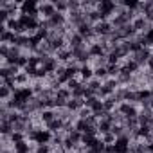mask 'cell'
Here are the masks:
<instances>
[{
    "label": "cell",
    "mask_w": 153,
    "mask_h": 153,
    "mask_svg": "<svg viewBox=\"0 0 153 153\" xmlns=\"http://www.w3.org/2000/svg\"><path fill=\"white\" fill-rule=\"evenodd\" d=\"M94 31H96L97 38H110L112 33H114V25H112L110 20H106V22H99V24L94 25Z\"/></svg>",
    "instance_id": "6da1fadb"
},
{
    "label": "cell",
    "mask_w": 153,
    "mask_h": 153,
    "mask_svg": "<svg viewBox=\"0 0 153 153\" xmlns=\"http://www.w3.org/2000/svg\"><path fill=\"white\" fill-rule=\"evenodd\" d=\"M153 56V51L149 49V47H144V49H140L139 52H135V54H131L130 58L133 59V61H137L140 67H146V63H148V59Z\"/></svg>",
    "instance_id": "7a4b0ae2"
},
{
    "label": "cell",
    "mask_w": 153,
    "mask_h": 153,
    "mask_svg": "<svg viewBox=\"0 0 153 153\" xmlns=\"http://www.w3.org/2000/svg\"><path fill=\"white\" fill-rule=\"evenodd\" d=\"M131 137L130 135H123V137H117L115 142H114V148H115V153H126L131 146Z\"/></svg>",
    "instance_id": "3957f363"
},
{
    "label": "cell",
    "mask_w": 153,
    "mask_h": 153,
    "mask_svg": "<svg viewBox=\"0 0 153 153\" xmlns=\"http://www.w3.org/2000/svg\"><path fill=\"white\" fill-rule=\"evenodd\" d=\"M38 9H40V15H42V20H49V18H52L58 11H56V6H54V2H42L40 6H38Z\"/></svg>",
    "instance_id": "277c9868"
},
{
    "label": "cell",
    "mask_w": 153,
    "mask_h": 153,
    "mask_svg": "<svg viewBox=\"0 0 153 153\" xmlns=\"http://www.w3.org/2000/svg\"><path fill=\"white\" fill-rule=\"evenodd\" d=\"M131 25L135 27V31H137L139 34H144L149 27H153V25H151V24H149L144 16H142V15H137V16L133 18V22H131Z\"/></svg>",
    "instance_id": "5b68a950"
},
{
    "label": "cell",
    "mask_w": 153,
    "mask_h": 153,
    "mask_svg": "<svg viewBox=\"0 0 153 153\" xmlns=\"http://www.w3.org/2000/svg\"><path fill=\"white\" fill-rule=\"evenodd\" d=\"M56 58H58V61L61 63V65H67L70 59H72V51H70V47L67 45V47H63V49H59L56 54H54Z\"/></svg>",
    "instance_id": "8992f818"
},
{
    "label": "cell",
    "mask_w": 153,
    "mask_h": 153,
    "mask_svg": "<svg viewBox=\"0 0 153 153\" xmlns=\"http://www.w3.org/2000/svg\"><path fill=\"white\" fill-rule=\"evenodd\" d=\"M79 78L83 83H88L90 79H94V67L92 65H81L79 68Z\"/></svg>",
    "instance_id": "52a82bcc"
},
{
    "label": "cell",
    "mask_w": 153,
    "mask_h": 153,
    "mask_svg": "<svg viewBox=\"0 0 153 153\" xmlns=\"http://www.w3.org/2000/svg\"><path fill=\"white\" fill-rule=\"evenodd\" d=\"M88 54H90V56H92V59H94V58L106 56V51L103 49V45H101L99 42H94V43H90V45H88Z\"/></svg>",
    "instance_id": "ba28073f"
},
{
    "label": "cell",
    "mask_w": 153,
    "mask_h": 153,
    "mask_svg": "<svg viewBox=\"0 0 153 153\" xmlns=\"http://www.w3.org/2000/svg\"><path fill=\"white\" fill-rule=\"evenodd\" d=\"M81 108H85V99H78V97H72L67 103V110H70L72 114H78Z\"/></svg>",
    "instance_id": "9c48e42d"
},
{
    "label": "cell",
    "mask_w": 153,
    "mask_h": 153,
    "mask_svg": "<svg viewBox=\"0 0 153 153\" xmlns=\"http://www.w3.org/2000/svg\"><path fill=\"white\" fill-rule=\"evenodd\" d=\"M45 128H47L49 131H52V133H61L63 128H65V121H61L59 117H56L54 121H51L49 124H45Z\"/></svg>",
    "instance_id": "30bf717a"
},
{
    "label": "cell",
    "mask_w": 153,
    "mask_h": 153,
    "mask_svg": "<svg viewBox=\"0 0 153 153\" xmlns=\"http://www.w3.org/2000/svg\"><path fill=\"white\" fill-rule=\"evenodd\" d=\"M38 117H40V121H42L43 124H49L51 121H54V119H56V110L45 108V110H42V112L38 114Z\"/></svg>",
    "instance_id": "8fae6325"
},
{
    "label": "cell",
    "mask_w": 153,
    "mask_h": 153,
    "mask_svg": "<svg viewBox=\"0 0 153 153\" xmlns=\"http://www.w3.org/2000/svg\"><path fill=\"white\" fill-rule=\"evenodd\" d=\"M94 78L101 79L103 83H105L106 79H110V76H108V70H106V67H94Z\"/></svg>",
    "instance_id": "7c38bea8"
},
{
    "label": "cell",
    "mask_w": 153,
    "mask_h": 153,
    "mask_svg": "<svg viewBox=\"0 0 153 153\" xmlns=\"http://www.w3.org/2000/svg\"><path fill=\"white\" fill-rule=\"evenodd\" d=\"M13 131H15V128L9 121H0V133H2V137H9Z\"/></svg>",
    "instance_id": "4fadbf2b"
},
{
    "label": "cell",
    "mask_w": 153,
    "mask_h": 153,
    "mask_svg": "<svg viewBox=\"0 0 153 153\" xmlns=\"http://www.w3.org/2000/svg\"><path fill=\"white\" fill-rule=\"evenodd\" d=\"M11 97H13V88H9V87H6V85H0V101L6 103V101H9Z\"/></svg>",
    "instance_id": "5bb4252c"
},
{
    "label": "cell",
    "mask_w": 153,
    "mask_h": 153,
    "mask_svg": "<svg viewBox=\"0 0 153 153\" xmlns=\"http://www.w3.org/2000/svg\"><path fill=\"white\" fill-rule=\"evenodd\" d=\"M101 87H103V81H101V79H97V78H94V79H90V81L87 83V88H88V90H92L96 96H97V92L101 90Z\"/></svg>",
    "instance_id": "9a60e30c"
},
{
    "label": "cell",
    "mask_w": 153,
    "mask_h": 153,
    "mask_svg": "<svg viewBox=\"0 0 153 153\" xmlns=\"http://www.w3.org/2000/svg\"><path fill=\"white\" fill-rule=\"evenodd\" d=\"M54 6H56V11L58 13H63V15H68V2L67 0H52Z\"/></svg>",
    "instance_id": "2e32d148"
},
{
    "label": "cell",
    "mask_w": 153,
    "mask_h": 153,
    "mask_svg": "<svg viewBox=\"0 0 153 153\" xmlns=\"http://www.w3.org/2000/svg\"><path fill=\"white\" fill-rule=\"evenodd\" d=\"M15 79H16V87H27L25 83H29V76L22 70L18 76H15Z\"/></svg>",
    "instance_id": "e0dca14e"
},
{
    "label": "cell",
    "mask_w": 153,
    "mask_h": 153,
    "mask_svg": "<svg viewBox=\"0 0 153 153\" xmlns=\"http://www.w3.org/2000/svg\"><path fill=\"white\" fill-rule=\"evenodd\" d=\"M115 139H117V137H115V135H114L112 131H108V133L101 135V140H103L105 144H114V142H115Z\"/></svg>",
    "instance_id": "ac0fdd59"
},
{
    "label": "cell",
    "mask_w": 153,
    "mask_h": 153,
    "mask_svg": "<svg viewBox=\"0 0 153 153\" xmlns=\"http://www.w3.org/2000/svg\"><path fill=\"white\" fill-rule=\"evenodd\" d=\"M144 38H146V45L151 49V47H153V27H149V29L144 33Z\"/></svg>",
    "instance_id": "d6986e66"
},
{
    "label": "cell",
    "mask_w": 153,
    "mask_h": 153,
    "mask_svg": "<svg viewBox=\"0 0 153 153\" xmlns=\"http://www.w3.org/2000/svg\"><path fill=\"white\" fill-rule=\"evenodd\" d=\"M90 115H92V110H90V108H87V106H85V108H81V110L78 112V119H88Z\"/></svg>",
    "instance_id": "ffe728a7"
},
{
    "label": "cell",
    "mask_w": 153,
    "mask_h": 153,
    "mask_svg": "<svg viewBox=\"0 0 153 153\" xmlns=\"http://www.w3.org/2000/svg\"><path fill=\"white\" fill-rule=\"evenodd\" d=\"M146 68H148L149 72H153V56L148 59V63H146Z\"/></svg>",
    "instance_id": "44dd1931"
},
{
    "label": "cell",
    "mask_w": 153,
    "mask_h": 153,
    "mask_svg": "<svg viewBox=\"0 0 153 153\" xmlns=\"http://www.w3.org/2000/svg\"><path fill=\"white\" fill-rule=\"evenodd\" d=\"M149 90H151V94H153V83H151V85H149Z\"/></svg>",
    "instance_id": "7402d4cb"
}]
</instances>
